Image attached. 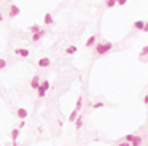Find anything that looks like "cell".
<instances>
[{"instance_id":"obj_24","label":"cell","mask_w":148,"mask_h":146,"mask_svg":"<svg viewBox=\"0 0 148 146\" xmlns=\"http://www.w3.org/2000/svg\"><path fill=\"white\" fill-rule=\"evenodd\" d=\"M145 54H148V46H143V48H142V51H140V57H143Z\"/></svg>"},{"instance_id":"obj_9","label":"cell","mask_w":148,"mask_h":146,"mask_svg":"<svg viewBox=\"0 0 148 146\" xmlns=\"http://www.w3.org/2000/svg\"><path fill=\"white\" fill-rule=\"evenodd\" d=\"M142 143H143V137L134 135V140L131 141V146H142Z\"/></svg>"},{"instance_id":"obj_26","label":"cell","mask_w":148,"mask_h":146,"mask_svg":"<svg viewBox=\"0 0 148 146\" xmlns=\"http://www.w3.org/2000/svg\"><path fill=\"white\" fill-rule=\"evenodd\" d=\"M24 126H26V119H21V122H19V126H18V129H22Z\"/></svg>"},{"instance_id":"obj_12","label":"cell","mask_w":148,"mask_h":146,"mask_svg":"<svg viewBox=\"0 0 148 146\" xmlns=\"http://www.w3.org/2000/svg\"><path fill=\"white\" fill-rule=\"evenodd\" d=\"M132 27H134V30H143L145 21H135V22L132 24Z\"/></svg>"},{"instance_id":"obj_5","label":"cell","mask_w":148,"mask_h":146,"mask_svg":"<svg viewBox=\"0 0 148 146\" xmlns=\"http://www.w3.org/2000/svg\"><path fill=\"white\" fill-rule=\"evenodd\" d=\"M37 65L40 68H48L49 65H51V59H49V57H40V59H38V62H37Z\"/></svg>"},{"instance_id":"obj_21","label":"cell","mask_w":148,"mask_h":146,"mask_svg":"<svg viewBox=\"0 0 148 146\" xmlns=\"http://www.w3.org/2000/svg\"><path fill=\"white\" fill-rule=\"evenodd\" d=\"M105 106V103L103 102H96V103H93V110H99V108H103Z\"/></svg>"},{"instance_id":"obj_20","label":"cell","mask_w":148,"mask_h":146,"mask_svg":"<svg viewBox=\"0 0 148 146\" xmlns=\"http://www.w3.org/2000/svg\"><path fill=\"white\" fill-rule=\"evenodd\" d=\"M83 106V97H78V100H76V105H75V110L76 111H80Z\"/></svg>"},{"instance_id":"obj_28","label":"cell","mask_w":148,"mask_h":146,"mask_svg":"<svg viewBox=\"0 0 148 146\" xmlns=\"http://www.w3.org/2000/svg\"><path fill=\"white\" fill-rule=\"evenodd\" d=\"M118 146H131V143H128V141H124V140H123V141H121Z\"/></svg>"},{"instance_id":"obj_4","label":"cell","mask_w":148,"mask_h":146,"mask_svg":"<svg viewBox=\"0 0 148 146\" xmlns=\"http://www.w3.org/2000/svg\"><path fill=\"white\" fill-rule=\"evenodd\" d=\"M45 34H46V32L43 30V29H41L40 32H35V34L30 35V41H32V43H37V41H40L41 38L45 37Z\"/></svg>"},{"instance_id":"obj_2","label":"cell","mask_w":148,"mask_h":146,"mask_svg":"<svg viewBox=\"0 0 148 146\" xmlns=\"http://www.w3.org/2000/svg\"><path fill=\"white\" fill-rule=\"evenodd\" d=\"M19 13H21V8L18 7V5L11 3L10 7H8V17H10V19H13V17L19 16Z\"/></svg>"},{"instance_id":"obj_8","label":"cell","mask_w":148,"mask_h":146,"mask_svg":"<svg viewBox=\"0 0 148 146\" xmlns=\"http://www.w3.org/2000/svg\"><path fill=\"white\" fill-rule=\"evenodd\" d=\"M38 86H40V75H34L32 76V81H30V87L37 91Z\"/></svg>"},{"instance_id":"obj_23","label":"cell","mask_w":148,"mask_h":146,"mask_svg":"<svg viewBox=\"0 0 148 146\" xmlns=\"http://www.w3.org/2000/svg\"><path fill=\"white\" fill-rule=\"evenodd\" d=\"M123 140H124V141H128V143H131L132 140H134V135H132V133H129V135H126Z\"/></svg>"},{"instance_id":"obj_7","label":"cell","mask_w":148,"mask_h":146,"mask_svg":"<svg viewBox=\"0 0 148 146\" xmlns=\"http://www.w3.org/2000/svg\"><path fill=\"white\" fill-rule=\"evenodd\" d=\"M76 51H78V48H76L75 44H70V46H67L66 49H64V54L66 56H73Z\"/></svg>"},{"instance_id":"obj_22","label":"cell","mask_w":148,"mask_h":146,"mask_svg":"<svg viewBox=\"0 0 148 146\" xmlns=\"http://www.w3.org/2000/svg\"><path fill=\"white\" fill-rule=\"evenodd\" d=\"M7 65H8V62L5 61V59H0V71L5 70V68H7Z\"/></svg>"},{"instance_id":"obj_3","label":"cell","mask_w":148,"mask_h":146,"mask_svg":"<svg viewBox=\"0 0 148 146\" xmlns=\"http://www.w3.org/2000/svg\"><path fill=\"white\" fill-rule=\"evenodd\" d=\"M14 54H16V56H19V57L27 59L29 56H30V51H29L27 48H16V49H14Z\"/></svg>"},{"instance_id":"obj_30","label":"cell","mask_w":148,"mask_h":146,"mask_svg":"<svg viewBox=\"0 0 148 146\" xmlns=\"http://www.w3.org/2000/svg\"><path fill=\"white\" fill-rule=\"evenodd\" d=\"M143 32H148V22H145V27H143Z\"/></svg>"},{"instance_id":"obj_14","label":"cell","mask_w":148,"mask_h":146,"mask_svg":"<svg viewBox=\"0 0 148 146\" xmlns=\"http://www.w3.org/2000/svg\"><path fill=\"white\" fill-rule=\"evenodd\" d=\"M73 122H75V127H76V130H80L83 127V116L81 114H78V118L75 119V121H73Z\"/></svg>"},{"instance_id":"obj_15","label":"cell","mask_w":148,"mask_h":146,"mask_svg":"<svg viewBox=\"0 0 148 146\" xmlns=\"http://www.w3.org/2000/svg\"><path fill=\"white\" fill-rule=\"evenodd\" d=\"M37 95H38V99H43V97L46 95V91L41 87V86H38L37 87Z\"/></svg>"},{"instance_id":"obj_25","label":"cell","mask_w":148,"mask_h":146,"mask_svg":"<svg viewBox=\"0 0 148 146\" xmlns=\"http://www.w3.org/2000/svg\"><path fill=\"white\" fill-rule=\"evenodd\" d=\"M142 102H143L145 105H148V94H145L143 97H142Z\"/></svg>"},{"instance_id":"obj_31","label":"cell","mask_w":148,"mask_h":146,"mask_svg":"<svg viewBox=\"0 0 148 146\" xmlns=\"http://www.w3.org/2000/svg\"><path fill=\"white\" fill-rule=\"evenodd\" d=\"M11 146H19V145H18V141H13V143H11Z\"/></svg>"},{"instance_id":"obj_11","label":"cell","mask_w":148,"mask_h":146,"mask_svg":"<svg viewBox=\"0 0 148 146\" xmlns=\"http://www.w3.org/2000/svg\"><path fill=\"white\" fill-rule=\"evenodd\" d=\"M96 41H97V35H91V37L86 40V44H84V46H86V48H93L94 44H96Z\"/></svg>"},{"instance_id":"obj_27","label":"cell","mask_w":148,"mask_h":146,"mask_svg":"<svg viewBox=\"0 0 148 146\" xmlns=\"http://www.w3.org/2000/svg\"><path fill=\"white\" fill-rule=\"evenodd\" d=\"M128 0H116V5H126Z\"/></svg>"},{"instance_id":"obj_16","label":"cell","mask_w":148,"mask_h":146,"mask_svg":"<svg viewBox=\"0 0 148 146\" xmlns=\"http://www.w3.org/2000/svg\"><path fill=\"white\" fill-rule=\"evenodd\" d=\"M41 29H40V26H38V24H34V26H30V27H29V32H30V35L32 34H35V32H40Z\"/></svg>"},{"instance_id":"obj_6","label":"cell","mask_w":148,"mask_h":146,"mask_svg":"<svg viewBox=\"0 0 148 146\" xmlns=\"http://www.w3.org/2000/svg\"><path fill=\"white\" fill-rule=\"evenodd\" d=\"M14 114H16L19 119H27L29 113H27V110H26V108H16V110H14Z\"/></svg>"},{"instance_id":"obj_1","label":"cell","mask_w":148,"mask_h":146,"mask_svg":"<svg viewBox=\"0 0 148 146\" xmlns=\"http://www.w3.org/2000/svg\"><path fill=\"white\" fill-rule=\"evenodd\" d=\"M112 49H113V43H110V41H100V43L94 44V52H96V56L108 54Z\"/></svg>"},{"instance_id":"obj_18","label":"cell","mask_w":148,"mask_h":146,"mask_svg":"<svg viewBox=\"0 0 148 146\" xmlns=\"http://www.w3.org/2000/svg\"><path fill=\"white\" fill-rule=\"evenodd\" d=\"M76 118H78V111H76V110H73V111L70 113V116H69V121H70V122H73Z\"/></svg>"},{"instance_id":"obj_13","label":"cell","mask_w":148,"mask_h":146,"mask_svg":"<svg viewBox=\"0 0 148 146\" xmlns=\"http://www.w3.org/2000/svg\"><path fill=\"white\" fill-rule=\"evenodd\" d=\"M19 130H21V129H18V127H14V129L10 132L11 141H18V137H19Z\"/></svg>"},{"instance_id":"obj_17","label":"cell","mask_w":148,"mask_h":146,"mask_svg":"<svg viewBox=\"0 0 148 146\" xmlns=\"http://www.w3.org/2000/svg\"><path fill=\"white\" fill-rule=\"evenodd\" d=\"M40 86H41L43 89H45V91H49V87H51V84H49L48 79H43V81L40 83Z\"/></svg>"},{"instance_id":"obj_29","label":"cell","mask_w":148,"mask_h":146,"mask_svg":"<svg viewBox=\"0 0 148 146\" xmlns=\"http://www.w3.org/2000/svg\"><path fill=\"white\" fill-rule=\"evenodd\" d=\"M3 21H5V16H3V13L0 11V22H3Z\"/></svg>"},{"instance_id":"obj_10","label":"cell","mask_w":148,"mask_h":146,"mask_svg":"<svg viewBox=\"0 0 148 146\" xmlns=\"http://www.w3.org/2000/svg\"><path fill=\"white\" fill-rule=\"evenodd\" d=\"M43 24H45V26H53V24H54L51 13H45V17H43Z\"/></svg>"},{"instance_id":"obj_19","label":"cell","mask_w":148,"mask_h":146,"mask_svg":"<svg viewBox=\"0 0 148 146\" xmlns=\"http://www.w3.org/2000/svg\"><path fill=\"white\" fill-rule=\"evenodd\" d=\"M116 5V0H105V8H113Z\"/></svg>"}]
</instances>
